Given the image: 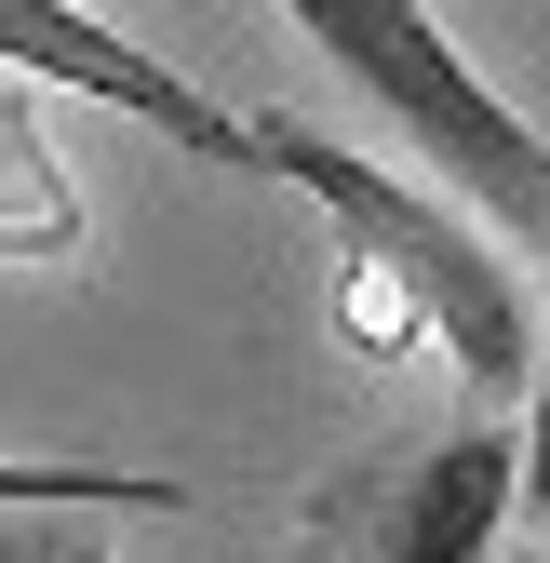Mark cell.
I'll list each match as a JSON object with an SVG mask.
<instances>
[{"mask_svg":"<svg viewBox=\"0 0 550 563\" xmlns=\"http://www.w3.org/2000/svg\"><path fill=\"white\" fill-rule=\"evenodd\" d=\"M283 27L457 188V216H497L510 242H550V134L457 54L443 14H403V0H296Z\"/></svg>","mask_w":550,"mask_h":563,"instance_id":"7a4b0ae2","label":"cell"},{"mask_svg":"<svg viewBox=\"0 0 550 563\" xmlns=\"http://www.w3.org/2000/svg\"><path fill=\"white\" fill-rule=\"evenodd\" d=\"M524 523H550V335H537V376H524Z\"/></svg>","mask_w":550,"mask_h":563,"instance_id":"ba28073f","label":"cell"},{"mask_svg":"<svg viewBox=\"0 0 550 563\" xmlns=\"http://www.w3.org/2000/svg\"><path fill=\"white\" fill-rule=\"evenodd\" d=\"M0 67H14V81H54V95H95L121 121H148L162 148H188V162L255 175V121L216 108L188 67H162L148 41H121L108 14H81V0H0Z\"/></svg>","mask_w":550,"mask_h":563,"instance_id":"3957f363","label":"cell"},{"mask_svg":"<svg viewBox=\"0 0 550 563\" xmlns=\"http://www.w3.org/2000/svg\"><path fill=\"white\" fill-rule=\"evenodd\" d=\"M0 255H81V175L14 81H0Z\"/></svg>","mask_w":550,"mask_h":563,"instance_id":"5b68a950","label":"cell"},{"mask_svg":"<svg viewBox=\"0 0 550 563\" xmlns=\"http://www.w3.org/2000/svg\"><path fill=\"white\" fill-rule=\"evenodd\" d=\"M255 175H283L309 216L336 229V255L376 268L389 296L417 309V335H430V349H457V376L484 389V402H524V376H537L524 282H510V255L470 229L443 188L363 162L350 134H322V121H296V108H268V121H255Z\"/></svg>","mask_w":550,"mask_h":563,"instance_id":"6da1fadb","label":"cell"},{"mask_svg":"<svg viewBox=\"0 0 550 563\" xmlns=\"http://www.w3.org/2000/svg\"><path fill=\"white\" fill-rule=\"evenodd\" d=\"M0 563H121V550L81 523H0Z\"/></svg>","mask_w":550,"mask_h":563,"instance_id":"9c48e42d","label":"cell"},{"mask_svg":"<svg viewBox=\"0 0 550 563\" xmlns=\"http://www.w3.org/2000/svg\"><path fill=\"white\" fill-rule=\"evenodd\" d=\"M336 322H350L363 349H417V309H403L376 268H336Z\"/></svg>","mask_w":550,"mask_h":563,"instance_id":"52a82bcc","label":"cell"},{"mask_svg":"<svg viewBox=\"0 0 550 563\" xmlns=\"http://www.w3.org/2000/svg\"><path fill=\"white\" fill-rule=\"evenodd\" d=\"M67 510H188V483L121 456H0V523H67Z\"/></svg>","mask_w":550,"mask_h":563,"instance_id":"8992f818","label":"cell"},{"mask_svg":"<svg viewBox=\"0 0 550 563\" xmlns=\"http://www.w3.org/2000/svg\"><path fill=\"white\" fill-rule=\"evenodd\" d=\"M510 523H524V430L457 416V430L403 470V497H389L376 550H389V563H484Z\"/></svg>","mask_w":550,"mask_h":563,"instance_id":"277c9868","label":"cell"}]
</instances>
